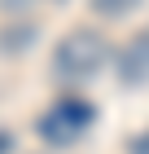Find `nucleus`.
I'll return each instance as SVG.
<instances>
[{"mask_svg":"<svg viewBox=\"0 0 149 154\" xmlns=\"http://www.w3.org/2000/svg\"><path fill=\"white\" fill-rule=\"evenodd\" d=\"M114 71H118V79L132 84V88L149 84V31H136V35L118 48V66Z\"/></svg>","mask_w":149,"mask_h":154,"instance_id":"3","label":"nucleus"},{"mask_svg":"<svg viewBox=\"0 0 149 154\" xmlns=\"http://www.w3.org/2000/svg\"><path fill=\"white\" fill-rule=\"evenodd\" d=\"M26 44H35V26H4L0 31V48L4 53H22Z\"/></svg>","mask_w":149,"mask_h":154,"instance_id":"4","label":"nucleus"},{"mask_svg":"<svg viewBox=\"0 0 149 154\" xmlns=\"http://www.w3.org/2000/svg\"><path fill=\"white\" fill-rule=\"evenodd\" d=\"M92 106L88 101H79V97H61L53 110H44L40 115V137H44L48 145H75L83 137V132L92 128Z\"/></svg>","mask_w":149,"mask_h":154,"instance_id":"2","label":"nucleus"},{"mask_svg":"<svg viewBox=\"0 0 149 154\" xmlns=\"http://www.w3.org/2000/svg\"><path fill=\"white\" fill-rule=\"evenodd\" d=\"M0 154H9V137H4V132H0Z\"/></svg>","mask_w":149,"mask_h":154,"instance_id":"8","label":"nucleus"},{"mask_svg":"<svg viewBox=\"0 0 149 154\" xmlns=\"http://www.w3.org/2000/svg\"><path fill=\"white\" fill-rule=\"evenodd\" d=\"M22 5H26V0H0V9H4V13H9V9H22Z\"/></svg>","mask_w":149,"mask_h":154,"instance_id":"6","label":"nucleus"},{"mask_svg":"<svg viewBox=\"0 0 149 154\" xmlns=\"http://www.w3.org/2000/svg\"><path fill=\"white\" fill-rule=\"evenodd\" d=\"M105 62H110V44H105V35L92 31V26L66 31V35L57 40V48H53V71H57L61 79H92Z\"/></svg>","mask_w":149,"mask_h":154,"instance_id":"1","label":"nucleus"},{"mask_svg":"<svg viewBox=\"0 0 149 154\" xmlns=\"http://www.w3.org/2000/svg\"><path fill=\"white\" fill-rule=\"evenodd\" d=\"M132 150H136V154H149V141H136Z\"/></svg>","mask_w":149,"mask_h":154,"instance_id":"7","label":"nucleus"},{"mask_svg":"<svg viewBox=\"0 0 149 154\" xmlns=\"http://www.w3.org/2000/svg\"><path fill=\"white\" fill-rule=\"evenodd\" d=\"M92 13H101V18H127V13H136L145 0H88Z\"/></svg>","mask_w":149,"mask_h":154,"instance_id":"5","label":"nucleus"}]
</instances>
